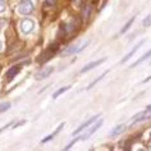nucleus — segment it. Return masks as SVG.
Here are the masks:
<instances>
[{"instance_id": "f257e3e1", "label": "nucleus", "mask_w": 151, "mask_h": 151, "mask_svg": "<svg viewBox=\"0 0 151 151\" xmlns=\"http://www.w3.org/2000/svg\"><path fill=\"white\" fill-rule=\"evenodd\" d=\"M88 44H90V41H88V40H85V41H82L81 44L73 45V46L68 47L65 51L62 52V55H63V56H67V55H72V54H77V52H81L82 50H83V49H86V47L88 46Z\"/></svg>"}, {"instance_id": "f03ea898", "label": "nucleus", "mask_w": 151, "mask_h": 151, "mask_svg": "<svg viewBox=\"0 0 151 151\" xmlns=\"http://www.w3.org/2000/svg\"><path fill=\"white\" fill-rule=\"evenodd\" d=\"M18 12L22 16H28L33 12V4L31 0H22L18 5Z\"/></svg>"}, {"instance_id": "7ed1b4c3", "label": "nucleus", "mask_w": 151, "mask_h": 151, "mask_svg": "<svg viewBox=\"0 0 151 151\" xmlns=\"http://www.w3.org/2000/svg\"><path fill=\"white\" fill-rule=\"evenodd\" d=\"M33 28H35V22L29 18H26L21 22V31L23 35H29Z\"/></svg>"}, {"instance_id": "20e7f679", "label": "nucleus", "mask_w": 151, "mask_h": 151, "mask_svg": "<svg viewBox=\"0 0 151 151\" xmlns=\"http://www.w3.org/2000/svg\"><path fill=\"white\" fill-rule=\"evenodd\" d=\"M151 118V113H149V110H145V111H139L137 113L133 118H132V124H136L138 122H142L145 119H149Z\"/></svg>"}, {"instance_id": "39448f33", "label": "nucleus", "mask_w": 151, "mask_h": 151, "mask_svg": "<svg viewBox=\"0 0 151 151\" xmlns=\"http://www.w3.org/2000/svg\"><path fill=\"white\" fill-rule=\"evenodd\" d=\"M101 126H103V120H96V124H93V126H92L91 128H90V129H88L87 132H86V133H85L83 136H82L81 139H87V138H90V137H91V136H92L93 133H95V132H96L97 129H99V128H100Z\"/></svg>"}, {"instance_id": "423d86ee", "label": "nucleus", "mask_w": 151, "mask_h": 151, "mask_svg": "<svg viewBox=\"0 0 151 151\" xmlns=\"http://www.w3.org/2000/svg\"><path fill=\"white\" fill-rule=\"evenodd\" d=\"M99 116H100V115H95V116H92L91 119H88V120H87V122H86V123H83V124H82V126H80V127H78L77 129H76V131H74V132H73V133H72V134H73V136H76V134L81 133V132H82V131H85V129H86V128H87V127H90V126H91V124H93V122H96Z\"/></svg>"}, {"instance_id": "0eeeda50", "label": "nucleus", "mask_w": 151, "mask_h": 151, "mask_svg": "<svg viewBox=\"0 0 151 151\" xmlns=\"http://www.w3.org/2000/svg\"><path fill=\"white\" fill-rule=\"evenodd\" d=\"M105 58H103V59H99V60H95V62H91V63H88V64H86V65L82 68L81 69V73H86V72H88V70H91V69H93V68H96V67H99L100 64H103L104 62H105Z\"/></svg>"}, {"instance_id": "6e6552de", "label": "nucleus", "mask_w": 151, "mask_h": 151, "mask_svg": "<svg viewBox=\"0 0 151 151\" xmlns=\"http://www.w3.org/2000/svg\"><path fill=\"white\" fill-rule=\"evenodd\" d=\"M52 70H54V68H52V67H46L45 69L40 70L39 73L36 74V80H37V81H42V80H45V78L49 77V76L52 73Z\"/></svg>"}, {"instance_id": "1a4fd4ad", "label": "nucleus", "mask_w": 151, "mask_h": 151, "mask_svg": "<svg viewBox=\"0 0 151 151\" xmlns=\"http://www.w3.org/2000/svg\"><path fill=\"white\" fill-rule=\"evenodd\" d=\"M142 44H143V40H142V41H139V42H138L137 45H136V46H134L133 49H132V50H131L129 52H128V54H127L126 56H124V58H123L122 60H120V64H124V63L127 62V60H129V59L132 58V56H133L134 52H136V51H138V49L142 46Z\"/></svg>"}, {"instance_id": "9d476101", "label": "nucleus", "mask_w": 151, "mask_h": 151, "mask_svg": "<svg viewBox=\"0 0 151 151\" xmlns=\"http://www.w3.org/2000/svg\"><path fill=\"white\" fill-rule=\"evenodd\" d=\"M126 128H127L126 124H118V126L114 127V128H113V129L110 131L109 136H110V137H115V136H118V134H120V133H123V132L126 131Z\"/></svg>"}, {"instance_id": "9b49d317", "label": "nucleus", "mask_w": 151, "mask_h": 151, "mask_svg": "<svg viewBox=\"0 0 151 151\" xmlns=\"http://www.w3.org/2000/svg\"><path fill=\"white\" fill-rule=\"evenodd\" d=\"M19 69H21V67L19 65H14V67H12L10 69L6 72V80L8 81H12L16 76L19 73Z\"/></svg>"}, {"instance_id": "f8f14e48", "label": "nucleus", "mask_w": 151, "mask_h": 151, "mask_svg": "<svg viewBox=\"0 0 151 151\" xmlns=\"http://www.w3.org/2000/svg\"><path fill=\"white\" fill-rule=\"evenodd\" d=\"M150 56H151V49H150V50H149V51H147V52H145V54H143V55H142V56H141V58H139L138 60H136V62H134L133 64H132V65H131V67H132V68L137 67V65H138V64H141L142 62H145V60H146V59H149V58H150Z\"/></svg>"}, {"instance_id": "ddd939ff", "label": "nucleus", "mask_w": 151, "mask_h": 151, "mask_svg": "<svg viewBox=\"0 0 151 151\" xmlns=\"http://www.w3.org/2000/svg\"><path fill=\"white\" fill-rule=\"evenodd\" d=\"M69 88H70V86H65V87H60V88L58 90V91L52 93V99H54V100H55V99H58V97H59L60 95H62V93H64L65 91H68Z\"/></svg>"}, {"instance_id": "4468645a", "label": "nucleus", "mask_w": 151, "mask_h": 151, "mask_svg": "<svg viewBox=\"0 0 151 151\" xmlns=\"http://www.w3.org/2000/svg\"><path fill=\"white\" fill-rule=\"evenodd\" d=\"M108 73H109V70H105V72H104V73H103V74H100V76H99V77H97V78H96V80H95V81H93V82H92V83H90V85H88V87H87V90H90V88H92V87H93V86H95V85L97 83V82H99V81L101 80V78H104V77H105V76H106Z\"/></svg>"}, {"instance_id": "2eb2a0df", "label": "nucleus", "mask_w": 151, "mask_h": 151, "mask_svg": "<svg viewBox=\"0 0 151 151\" xmlns=\"http://www.w3.org/2000/svg\"><path fill=\"white\" fill-rule=\"evenodd\" d=\"M133 19H134V18H131V19H129V21H128V22H127V23H126V24H124V26H123V28H122V29H120V35H123V33H126V32L128 31V29H129V27H131V26H132V23H133Z\"/></svg>"}, {"instance_id": "dca6fc26", "label": "nucleus", "mask_w": 151, "mask_h": 151, "mask_svg": "<svg viewBox=\"0 0 151 151\" xmlns=\"http://www.w3.org/2000/svg\"><path fill=\"white\" fill-rule=\"evenodd\" d=\"M9 108H10V104H9V103H3V104H0V114H1V113H4V111H6Z\"/></svg>"}, {"instance_id": "f3484780", "label": "nucleus", "mask_w": 151, "mask_h": 151, "mask_svg": "<svg viewBox=\"0 0 151 151\" xmlns=\"http://www.w3.org/2000/svg\"><path fill=\"white\" fill-rule=\"evenodd\" d=\"M142 24L145 26V27H149V26H151V14H149V16H147L145 19H143Z\"/></svg>"}, {"instance_id": "a211bd4d", "label": "nucleus", "mask_w": 151, "mask_h": 151, "mask_svg": "<svg viewBox=\"0 0 151 151\" xmlns=\"http://www.w3.org/2000/svg\"><path fill=\"white\" fill-rule=\"evenodd\" d=\"M5 10H6V3L4 0H0V14L4 13Z\"/></svg>"}, {"instance_id": "6ab92c4d", "label": "nucleus", "mask_w": 151, "mask_h": 151, "mask_svg": "<svg viewBox=\"0 0 151 151\" xmlns=\"http://www.w3.org/2000/svg\"><path fill=\"white\" fill-rule=\"evenodd\" d=\"M63 128H64V123H60L59 126H58V128H56V129H55V131H54V132H52V133H51V136H52V137H54V136H56V134H58L60 131L63 129Z\"/></svg>"}, {"instance_id": "aec40b11", "label": "nucleus", "mask_w": 151, "mask_h": 151, "mask_svg": "<svg viewBox=\"0 0 151 151\" xmlns=\"http://www.w3.org/2000/svg\"><path fill=\"white\" fill-rule=\"evenodd\" d=\"M80 139H81V137H77V138H76V139H73V141H70V142H69V143H68V145L65 146V150H68V149H70V147H72V146H73V145H74V143H76V142H78V141H80Z\"/></svg>"}, {"instance_id": "412c9836", "label": "nucleus", "mask_w": 151, "mask_h": 151, "mask_svg": "<svg viewBox=\"0 0 151 151\" xmlns=\"http://www.w3.org/2000/svg\"><path fill=\"white\" fill-rule=\"evenodd\" d=\"M13 124H14V120H12V122H9L8 124H5V126H4V127H1V128H0V133H1V132H4L5 129H8V128H9V127H12V126H13Z\"/></svg>"}, {"instance_id": "4be33fe9", "label": "nucleus", "mask_w": 151, "mask_h": 151, "mask_svg": "<svg viewBox=\"0 0 151 151\" xmlns=\"http://www.w3.org/2000/svg\"><path fill=\"white\" fill-rule=\"evenodd\" d=\"M26 123V120H19L18 123H14L13 124V128H17V127H19V126H22V124H24Z\"/></svg>"}, {"instance_id": "5701e85b", "label": "nucleus", "mask_w": 151, "mask_h": 151, "mask_svg": "<svg viewBox=\"0 0 151 151\" xmlns=\"http://www.w3.org/2000/svg\"><path fill=\"white\" fill-rule=\"evenodd\" d=\"M55 1L56 0H46V5H51V4H54Z\"/></svg>"}, {"instance_id": "b1692460", "label": "nucleus", "mask_w": 151, "mask_h": 151, "mask_svg": "<svg viewBox=\"0 0 151 151\" xmlns=\"http://www.w3.org/2000/svg\"><path fill=\"white\" fill-rule=\"evenodd\" d=\"M150 80H151V76H150V77H147V78H145V80L142 81V83H146V82H149Z\"/></svg>"}, {"instance_id": "393cba45", "label": "nucleus", "mask_w": 151, "mask_h": 151, "mask_svg": "<svg viewBox=\"0 0 151 151\" xmlns=\"http://www.w3.org/2000/svg\"><path fill=\"white\" fill-rule=\"evenodd\" d=\"M0 50H1V42H0Z\"/></svg>"}]
</instances>
